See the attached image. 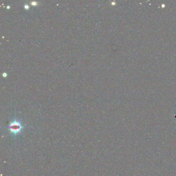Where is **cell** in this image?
I'll use <instances>...</instances> for the list:
<instances>
[{"label": "cell", "mask_w": 176, "mask_h": 176, "mask_svg": "<svg viewBox=\"0 0 176 176\" xmlns=\"http://www.w3.org/2000/svg\"><path fill=\"white\" fill-rule=\"evenodd\" d=\"M21 125L16 122L11 123V124L10 126V130L12 132V133H15V134L19 132L20 130H21Z\"/></svg>", "instance_id": "cell-1"}]
</instances>
